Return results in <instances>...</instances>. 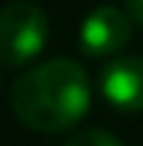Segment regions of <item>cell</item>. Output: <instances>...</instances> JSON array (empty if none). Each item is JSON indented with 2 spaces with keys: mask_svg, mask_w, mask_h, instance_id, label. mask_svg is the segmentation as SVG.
I'll return each instance as SVG.
<instances>
[{
  "mask_svg": "<svg viewBox=\"0 0 143 146\" xmlns=\"http://www.w3.org/2000/svg\"><path fill=\"white\" fill-rule=\"evenodd\" d=\"M128 15H131L134 24L143 27V0H128Z\"/></svg>",
  "mask_w": 143,
  "mask_h": 146,
  "instance_id": "6",
  "label": "cell"
},
{
  "mask_svg": "<svg viewBox=\"0 0 143 146\" xmlns=\"http://www.w3.org/2000/svg\"><path fill=\"white\" fill-rule=\"evenodd\" d=\"M131 15L116 6H99L81 24V51L89 57H113L131 39Z\"/></svg>",
  "mask_w": 143,
  "mask_h": 146,
  "instance_id": "3",
  "label": "cell"
},
{
  "mask_svg": "<svg viewBox=\"0 0 143 146\" xmlns=\"http://www.w3.org/2000/svg\"><path fill=\"white\" fill-rule=\"evenodd\" d=\"M63 146H122V143H119V137H113L105 128H87V131L72 134Z\"/></svg>",
  "mask_w": 143,
  "mask_h": 146,
  "instance_id": "5",
  "label": "cell"
},
{
  "mask_svg": "<svg viewBox=\"0 0 143 146\" xmlns=\"http://www.w3.org/2000/svg\"><path fill=\"white\" fill-rule=\"evenodd\" d=\"M12 113L27 128L60 134L89 110V81L75 60H48L27 69L9 92Z\"/></svg>",
  "mask_w": 143,
  "mask_h": 146,
  "instance_id": "1",
  "label": "cell"
},
{
  "mask_svg": "<svg viewBox=\"0 0 143 146\" xmlns=\"http://www.w3.org/2000/svg\"><path fill=\"white\" fill-rule=\"evenodd\" d=\"M48 42V18L42 6L30 0L9 3L0 12V63L3 66H27L42 54Z\"/></svg>",
  "mask_w": 143,
  "mask_h": 146,
  "instance_id": "2",
  "label": "cell"
},
{
  "mask_svg": "<svg viewBox=\"0 0 143 146\" xmlns=\"http://www.w3.org/2000/svg\"><path fill=\"white\" fill-rule=\"evenodd\" d=\"M101 92L119 110H143V57H116L101 72Z\"/></svg>",
  "mask_w": 143,
  "mask_h": 146,
  "instance_id": "4",
  "label": "cell"
}]
</instances>
